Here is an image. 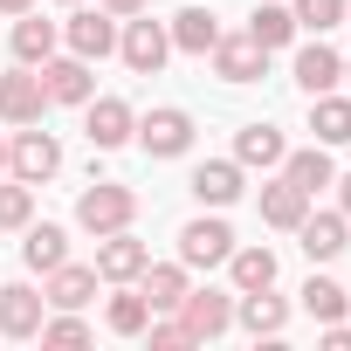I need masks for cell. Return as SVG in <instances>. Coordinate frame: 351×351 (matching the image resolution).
Returning a JSON list of instances; mask_svg holds the SVG:
<instances>
[{
    "label": "cell",
    "instance_id": "ffe728a7",
    "mask_svg": "<svg viewBox=\"0 0 351 351\" xmlns=\"http://www.w3.org/2000/svg\"><path fill=\"white\" fill-rule=\"evenodd\" d=\"M234 324L255 330V337H276V330L289 324V303L269 296V289H241V296H234Z\"/></svg>",
    "mask_w": 351,
    "mask_h": 351
},
{
    "label": "cell",
    "instance_id": "603a6c76",
    "mask_svg": "<svg viewBox=\"0 0 351 351\" xmlns=\"http://www.w3.org/2000/svg\"><path fill=\"white\" fill-rule=\"evenodd\" d=\"M303 214H310V193H303V186H289V180L262 186V221H269V228L296 234V228H303Z\"/></svg>",
    "mask_w": 351,
    "mask_h": 351
},
{
    "label": "cell",
    "instance_id": "d6a6232c",
    "mask_svg": "<svg viewBox=\"0 0 351 351\" xmlns=\"http://www.w3.org/2000/svg\"><path fill=\"white\" fill-rule=\"evenodd\" d=\"M35 337H42V344H90V324H83L76 310H62V317H42Z\"/></svg>",
    "mask_w": 351,
    "mask_h": 351
},
{
    "label": "cell",
    "instance_id": "5b68a950",
    "mask_svg": "<svg viewBox=\"0 0 351 351\" xmlns=\"http://www.w3.org/2000/svg\"><path fill=\"white\" fill-rule=\"evenodd\" d=\"M186 289H193V269L186 262H145L138 269V296L152 303V317H180Z\"/></svg>",
    "mask_w": 351,
    "mask_h": 351
},
{
    "label": "cell",
    "instance_id": "d590c367",
    "mask_svg": "<svg viewBox=\"0 0 351 351\" xmlns=\"http://www.w3.org/2000/svg\"><path fill=\"white\" fill-rule=\"evenodd\" d=\"M145 8H152V0H104V14H117V21L124 14H145Z\"/></svg>",
    "mask_w": 351,
    "mask_h": 351
},
{
    "label": "cell",
    "instance_id": "44dd1931",
    "mask_svg": "<svg viewBox=\"0 0 351 351\" xmlns=\"http://www.w3.org/2000/svg\"><path fill=\"white\" fill-rule=\"evenodd\" d=\"M165 35H172V49H180V56H207V49L221 42V21H214L207 8H180V14L165 21Z\"/></svg>",
    "mask_w": 351,
    "mask_h": 351
},
{
    "label": "cell",
    "instance_id": "52a82bcc",
    "mask_svg": "<svg viewBox=\"0 0 351 351\" xmlns=\"http://www.w3.org/2000/svg\"><path fill=\"white\" fill-rule=\"evenodd\" d=\"M228 255H234L228 221H207V214H200V221H186V228H180V262H186V269H221Z\"/></svg>",
    "mask_w": 351,
    "mask_h": 351
},
{
    "label": "cell",
    "instance_id": "8fae6325",
    "mask_svg": "<svg viewBox=\"0 0 351 351\" xmlns=\"http://www.w3.org/2000/svg\"><path fill=\"white\" fill-rule=\"evenodd\" d=\"M180 324L193 330V344H207V337H221V330L234 324V296H228V289H186Z\"/></svg>",
    "mask_w": 351,
    "mask_h": 351
},
{
    "label": "cell",
    "instance_id": "8992f818",
    "mask_svg": "<svg viewBox=\"0 0 351 351\" xmlns=\"http://www.w3.org/2000/svg\"><path fill=\"white\" fill-rule=\"evenodd\" d=\"M62 42H69V56L104 62V56L117 49V14H104V8H76V14L62 21Z\"/></svg>",
    "mask_w": 351,
    "mask_h": 351
},
{
    "label": "cell",
    "instance_id": "277c9868",
    "mask_svg": "<svg viewBox=\"0 0 351 351\" xmlns=\"http://www.w3.org/2000/svg\"><path fill=\"white\" fill-rule=\"evenodd\" d=\"M138 145L152 158H180V152H193V117L180 104H158L152 117H138Z\"/></svg>",
    "mask_w": 351,
    "mask_h": 351
},
{
    "label": "cell",
    "instance_id": "f35d334b",
    "mask_svg": "<svg viewBox=\"0 0 351 351\" xmlns=\"http://www.w3.org/2000/svg\"><path fill=\"white\" fill-rule=\"evenodd\" d=\"M0 172H8V145H0Z\"/></svg>",
    "mask_w": 351,
    "mask_h": 351
},
{
    "label": "cell",
    "instance_id": "ba28073f",
    "mask_svg": "<svg viewBox=\"0 0 351 351\" xmlns=\"http://www.w3.org/2000/svg\"><path fill=\"white\" fill-rule=\"evenodd\" d=\"M49 110V90H42V69H14V76H0V117L8 124H42Z\"/></svg>",
    "mask_w": 351,
    "mask_h": 351
},
{
    "label": "cell",
    "instance_id": "8d00e7d4",
    "mask_svg": "<svg viewBox=\"0 0 351 351\" xmlns=\"http://www.w3.org/2000/svg\"><path fill=\"white\" fill-rule=\"evenodd\" d=\"M330 186H337V214L351 221V172H344V180H330Z\"/></svg>",
    "mask_w": 351,
    "mask_h": 351
},
{
    "label": "cell",
    "instance_id": "7a4b0ae2",
    "mask_svg": "<svg viewBox=\"0 0 351 351\" xmlns=\"http://www.w3.org/2000/svg\"><path fill=\"white\" fill-rule=\"evenodd\" d=\"M8 172H14L21 186H42V180H56V172H62V145H56L49 131H35V124H14Z\"/></svg>",
    "mask_w": 351,
    "mask_h": 351
},
{
    "label": "cell",
    "instance_id": "e575fe53",
    "mask_svg": "<svg viewBox=\"0 0 351 351\" xmlns=\"http://www.w3.org/2000/svg\"><path fill=\"white\" fill-rule=\"evenodd\" d=\"M324 344H330V351H351V324H344V317H337V324H324Z\"/></svg>",
    "mask_w": 351,
    "mask_h": 351
},
{
    "label": "cell",
    "instance_id": "f1b7e54d",
    "mask_svg": "<svg viewBox=\"0 0 351 351\" xmlns=\"http://www.w3.org/2000/svg\"><path fill=\"white\" fill-rule=\"evenodd\" d=\"M104 324H110L117 337H145V324H152V303H145L138 289H117V296H110V310H104Z\"/></svg>",
    "mask_w": 351,
    "mask_h": 351
},
{
    "label": "cell",
    "instance_id": "1f68e13d",
    "mask_svg": "<svg viewBox=\"0 0 351 351\" xmlns=\"http://www.w3.org/2000/svg\"><path fill=\"white\" fill-rule=\"evenodd\" d=\"M28 221H35V186H21V180L0 186V228L14 234V228H28Z\"/></svg>",
    "mask_w": 351,
    "mask_h": 351
},
{
    "label": "cell",
    "instance_id": "74e56055",
    "mask_svg": "<svg viewBox=\"0 0 351 351\" xmlns=\"http://www.w3.org/2000/svg\"><path fill=\"white\" fill-rule=\"evenodd\" d=\"M35 8V0H0V14H28Z\"/></svg>",
    "mask_w": 351,
    "mask_h": 351
},
{
    "label": "cell",
    "instance_id": "836d02e7",
    "mask_svg": "<svg viewBox=\"0 0 351 351\" xmlns=\"http://www.w3.org/2000/svg\"><path fill=\"white\" fill-rule=\"evenodd\" d=\"M145 330H152V351H186V344H193V330H186L180 317H165V324H145Z\"/></svg>",
    "mask_w": 351,
    "mask_h": 351
},
{
    "label": "cell",
    "instance_id": "7c38bea8",
    "mask_svg": "<svg viewBox=\"0 0 351 351\" xmlns=\"http://www.w3.org/2000/svg\"><path fill=\"white\" fill-rule=\"evenodd\" d=\"M241 193H248L241 158H207V165H193V200H200V207H234Z\"/></svg>",
    "mask_w": 351,
    "mask_h": 351
},
{
    "label": "cell",
    "instance_id": "ab89813d",
    "mask_svg": "<svg viewBox=\"0 0 351 351\" xmlns=\"http://www.w3.org/2000/svg\"><path fill=\"white\" fill-rule=\"evenodd\" d=\"M344 21H351V0H344Z\"/></svg>",
    "mask_w": 351,
    "mask_h": 351
},
{
    "label": "cell",
    "instance_id": "d4e9b609",
    "mask_svg": "<svg viewBox=\"0 0 351 351\" xmlns=\"http://www.w3.org/2000/svg\"><path fill=\"white\" fill-rule=\"evenodd\" d=\"M21 262H28V269H42V276H49V269H62V262H69V234H62L56 221L28 228V241H21Z\"/></svg>",
    "mask_w": 351,
    "mask_h": 351
},
{
    "label": "cell",
    "instance_id": "cb8c5ba5",
    "mask_svg": "<svg viewBox=\"0 0 351 351\" xmlns=\"http://www.w3.org/2000/svg\"><path fill=\"white\" fill-rule=\"evenodd\" d=\"M310 131H317V145H351V97H337V90L310 97Z\"/></svg>",
    "mask_w": 351,
    "mask_h": 351
},
{
    "label": "cell",
    "instance_id": "4316f807",
    "mask_svg": "<svg viewBox=\"0 0 351 351\" xmlns=\"http://www.w3.org/2000/svg\"><path fill=\"white\" fill-rule=\"evenodd\" d=\"M228 269H234V289H276V248H234Z\"/></svg>",
    "mask_w": 351,
    "mask_h": 351
},
{
    "label": "cell",
    "instance_id": "3957f363",
    "mask_svg": "<svg viewBox=\"0 0 351 351\" xmlns=\"http://www.w3.org/2000/svg\"><path fill=\"white\" fill-rule=\"evenodd\" d=\"M117 56H124V69H131V76H158V69H165V56H172V35H165V21H145V14H124V35H117Z\"/></svg>",
    "mask_w": 351,
    "mask_h": 351
},
{
    "label": "cell",
    "instance_id": "60d3db41",
    "mask_svg": "<svg viewBox=\"0 0 351 351\" xmlns=\"http://www.w3.org/2000/svg\"><path fill=\"white\" fill-rule=\"evenodd\" d=\"M344 83H351V62H344Z\"/></svg>",
    "mask_w": 351,
    "mask_h": 351
},
{
    "label": "cell",
    "instance_id": "9a60e30c",
    "mask_svg": "<svg viewBox=\"0 0 351 351\" xmlns=\"http://www.w3.org/2000/svg\"><path fill=\"white\" fill-rule=\"evenodd\" d=\"M289 69H296V90H303V97H324V90H337V83H344V56H337V49H324V42L296 49V62H289Z\"/></svg>",
    "mask_w": 351,
    "mask_h": 351
},
{
    "label": "cell",
    "instance_id": "ac0fdd59",
    "mask_svg": "<svg viewBox=\"0 0 351 351\" xmlns=\"http://www.w3.org/2000/svg\"><path fill=\"white\" fill-rule=\"evenodd\" d=\"M282 180L289 186H303L310 200L337 180V165H330V145H303V152H282Z\"/></svg>",
    "mask_w": 351,
    "mask_h": 351
},
{
    "label": "cell",
    "instance_id": "f546056e",
    "mask_svg": "<svg viewBox=\"0 0 351 351\" xmlns=\"http://www.w3.org/2000/svg\"><path fill=\"white\" fill-rule=\"evenodd\" d=\"M248 35H255L262 49H289V42H296V14H289V8H255Z\"/></svg>",
    "mask_w": 351,
    "mask_h": 351
},
{
    "label": "cell",
    "instance_id": "30bf717a",
    "mask_svg": "<svg viewBox=\"0 0 351 351\" xmlns=\"http://www.w3.org/2000/svg\"><path fill=\"white\" fill-rule=\"evenodd\" d=\"M152 262V248L131 234V228H117V234H97V276L104 282H138V269Z\"/></svg>",
    "mask_w": 351,
    "mask_h": 351
},
{
    "label": "cell",
    "instance_id": "484cf974",
    "mask_svg": "<svg viewBox=\"0 0 351 351\" xmlns=\"http://www.w3.org/2000/svg\"><path fill=\"white\" fill-rule=\"evenodd\" d=\"M282 152H289V145H282V131H276V124H248V131L234 138V158H241V165H262V172H269V165H282Z\"/></svg>",
    "mask_w": 351,
    "mask_h": 351
},
{
    "label": "cell",
    "instance_id": "2e32d148",
    "mask_svg": "<svg viewBox=\"0 0 351 351\" xmlns=\"http://www.w3.org/2000/svg\"><path fill=\"white\" fill-rule=\"evenodd\" d=\"M42 90H49V104H90V62L83 56H49Z\"/></svg>",
    "mask_w": 351,
    "mask_h": 351
},
{
    "label": "cell",
    "instance_id": "e0dca14e",
    "mask_svg": "<svg viewBox=\"0 0 351 351\" xmlns=\"http://www.w3.org/2000/svg\"><path fill=\"white\" fill-rule=\"evenodd\" d=\"M97 282H104L97 262H90V269H83V262H62V269H49V289H42V296H49V310H83V303L97 296Z\"/></svg>",
    "mask_w": 351,
    "mask_h": 351
},
{
    "label": "cell",
    "instance_id": "7402d4cb",
    "mask_svg": "<svg viewBox=\"0 0 351 351\" xmlns=\"http://www.w3.org/2000/svg\"><path fill=\"white\" fill-rule=\"evenodd\" d=\"M56 42H62L56 21H42V14H14V56H21L28 69H42V62L56 56Z\"/></svg>",
    "mask_w": 351,
    "mask_h": 351
},
{
    "label": "cell",
    "instance_id": "9c48e42d",
    "mask_svg": "<svg viewBox=\"0 0 351 351\" xmlns=\"http://www.w3.org/2000/svg\"><path fill=\"white\" fill-rule=\"evenodd\" d=\"M207 56H214V76H221V83H255V76L269 69V49H262L255 35H221Z\"/></svg>",
    "mask_w": 351,
    "mask_h": 351
},
{
    "label": "cell",
    "instance_id": "4dcf8cb0",
    "mask_svg": "<svg viewBox=\"0 0 351 351\" xmlns=\"http://www.w3.org/2000/svg\"><path fill=\"white\" fill-rule=\"evenodd\" d=\"M296 28H310V35H330L337 21H344V0H296Z\"/></svg>",
    "mask_w": 351,
    "mask_h": 351
},
{
    "label": "cell",
    "instance_id": "83f0119b",
    "mask_svg": "<svg viewBox=\"0 0 351 351\" xmlns=\"http://www.w3.org/2000/svg\"><path fill=\"white\" fill-rule=\"evenodd\" d=\"M303 310H310L317 324H337V317L351 310V289H337L330 276H310V282H303Z\"/></svg>",
    "mask_w": 351,
    "mask_h": 351
},
{
    "label": "cell",
    "instance_id": "4fadbf2b",
    "mask_svg": "<svg viewBox=\"0 0 351 351\" xmlns=\"http://www.w3.org/2000/svg\"><path fill=\"white\" fill-rule=\"evenodd\" d=\"M42 317H49V296H42V289H28V282H8V289H0V337H35Z\"/></svg>",
    "mask_w": 351,
    "mask_h": 351
},
{
    "label": "cell",
    "instance_id": "b9f144b4",
    "mask_svg": "<svg viewBox=\"0 0 351 351\" xmlns=\"http://www.w3.org/2000/svg\"><path fill=\"white\" fill-rule=\"evenodd\" d=\"M62 8H76V0H62Z\"/></svg>",
    "mask_w": 351,
    "mask_h": 351
},
{
    "label": "cell",
    "instance_id": "6da1fadb",
    "mask_svg": "<svg viewBox=\"0 0 351 351\" xmlns=\"http://www.w3.org/2000/svg\"><path fill=\"white\" fill-rule=\"evenodd\" d=\"M131 214H138V193L117 186V180H97V186H83V200H76V228H83V234H117V228H131Z\"/></svg>",
    "mask_w": 351,
    "mask_h": 351
},
{
    "label": "cell",
    "instance_id": "d6986e66",
    "mask_svg": "<svg viewBox=\"0 0 351 351\" xmlns=\"http://www.w3.org/2000/svg\"><path fill=\"white\" fill-rule=\"evenodd\" d=\"M296 248L310 255V262H337L351 241H344V214H303V228H296Z\"/></svg>",
    "mask_w": 351,
    "mask_h": 351
},
{
    "label": "cell",
    "instance_id": "5bb4252c",
    "mask_svg": "<svg viewBox=\"0 0 351 351\" xmlns=\"http://www.w3.org/2000/svg\"><path fill=\"white\" fill-rule=\"evenodd\" d=\"M131 131H138V117H131V104H124V97H97V104H90V117H83V138H90L97 152H117Z\"/></svg>",
    "mask_w": 351,
    "mask_h": 351
}]
</instances>
